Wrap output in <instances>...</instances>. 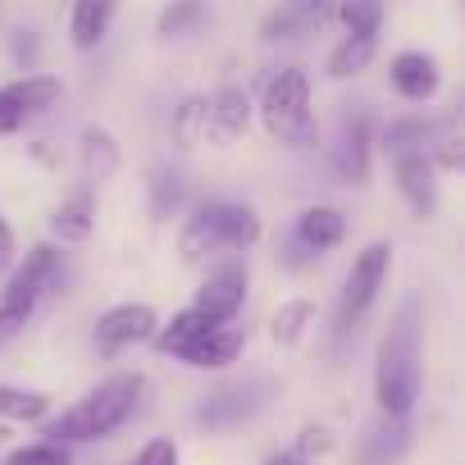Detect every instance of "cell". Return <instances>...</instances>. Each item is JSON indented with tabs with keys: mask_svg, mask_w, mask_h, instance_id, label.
Wrapping results in <instances>:
<instances>
[{
	"mask_svg": "<svg viewBox=\"0 0 465 465\" xmlns=\"http://www.w3.org/2000/svg\"><path fill=\"white\" fill-rule=\"evenodd\" d=\"M265 465H306V456H302V451H279V456H270Z\"/></svg>",
	"mask_w": 465,
	"mask_h": 465,
	"instance_id": "cell-32",
	"label": "cell"
},
{
	"mask_svg": "<svg viewBox=\"0 0 465 465\" xmlns=\"http://www.w3.org/2000/svg\"><path fill=\"white\" fill-rule=\"evenodd\" d=\"M201 19H205V0H173L160 15V37H187L201 28Z\"/></svg>",
	"mask_w": 465,
	"mask_h": 465,
	"instance_id": "cell-25",
	"label": "cell"
},
{
	"mask_svg": "<svg viewBox=\"0 0 465 465\" xmlns=\"http://www.w3.org/2000/svg\"><path fill=\"white\" fill-rule=\"evenodd\" d=\"M46 415H51V397H46V392H28V388L0 383V420H28V424H42Z\"/></svg>",
	"mask_w": 465,
	"mask_h": 465,
	"instance_id": "cell-23",
	"label": "cell"
},
{
	"mask_svg": "<svg viewBox=\"0 0 465 465\" xmlns=\"http://www.w3.org/2000/svg\"><path fill=\"white\" fill-rule=\"evenodd\" d=\"M242 347H247V333H242V329L210 324V329H201L196 338H187V342L173 351V361H183V365H192V370H228L232 361L242 356Z\"/></svg>",
	"mask_w": 465,
	"mask_h": 465,
	"instance_id": "cell-10",
	"label": "cell"
},
{
	"mask_svg": "<svg viewBox=\"0 0 465 465\" xmlns=\"http://www.w3.org/2000/svg\"><path fill=\"white\" fill-rule=\"evenodd\" d=\"M160 329V315H155V306H146V302H124V306H110L101 320H96V351L101 356H119V351H128V347H142V342H151V333Z\"/></svg>",
	"mask_w": 465,
	"mask_h": 465,
	"instance_id": "cell-7",
	"label": "cell"
},
{
	"mask_svg": "<svg viewBox=\"0 0 465 465\" xmlns=\"http://www.w3.org/2000/svg\"><path fill=\"white\" fill-rule=\"evenodd\" d=\"M142 388H146L142 374H110V379L96 383L87 397H78L69 411H60L55 420H42V424H46V438H51V442H64V447H69V442L110 438V433L124 429L128 415L137 411Z\"/></svg>",
	"mask_w": 465,
	"mask_h": 465,
	"instance_id": "cell-2",
	"label": "cell"
},
{
	"mask_svg": "<svg viewBox=\"0 0 465 465\" xmlns=\"http://www.w3.org/2000/svg\"><path fill=\"white\" fill-rule=\"evenodd\" d=\"M169 137L178 151H196L205 142V96H183L173 105V119H169Z\"/></svg>",
	"mask_w": 465,
	"mask_h": 465,
	"instance_id": "cell-21",
	"label": "cell"
},
{
	"mask_svg": "<svg viewBox=\"0 0 465 465\" xmlns=\"http://www.w3.org/2000/svg\"><path fill=\"white\" fill-rule=\"evenodd\" d=\"M252 415H256V397H252L247 383H223V388L205 392L201 406H196L201 429H232V424H242Z\"/></svg>",
	"mask_w": 465,
	"mask_h": 465,
	"instance_id": "cell-15",
	"label": "cell"
},
{
	"mask_svg": "<svg viewBox=\"0 0 465 465\" xmlns=\"http://www.w3.org/2000/svg\"><path fill=\"white\" fill-rule=\"evenodd\" d=\"M5 442H10V424H5V420H0V447H5Z\"/></svg>",
	"mask_w": 465,
	"mask_h": 465,
	"instance_id": "cell-34",
	"label": "cell"
},
{
	"mask_svg": "<svg viewBox=\"0 0 465 465\" xmlns=\"http://www.w3.org/2000/svg\"><path fill=\"white\" fill-rule=\"evenodd\" d=\"M64 101V83L55 74H24L15 83L0 87V137H10L19 133L28 119L55 110Z\"/></svg>",
	"mask_w": 465,
	"mask_h": 465,
	"instance_id": "cell-5",
	"label": "cell"
},
{
	"mask_svg": "<svg viewBox=\"0 0 465 465\" xmlns=\"http://www.w3.org/2000/svg\"><path fill=\"white\" fill-rule=\"evenodd\" d=\"M329 447H333V433L311 424V429H302V442H297L292 451H302V456H315V451H329Z\"/></svg>",
	"mask_w": 465,
	"mask_h": 465,
	"instance_id": "cell-31",
	"label": "cell"
},
{
	"mask_svg": "<svg viewBox=\"0 0 465 465\" xmlns=\"http://www.w3.org/2000/svg\"><path fill=\"white\" fill-rule=\"evenodd\" d=\"M78 160H83V178H87V187H101V183H110V178L119 173V164H124V146H119V137H114L110 128L87 124L83 137H78Z\"/></svg>",
	"mask_w": 465,
	"mask_h": 465,
	"instance_id": "cell-14",
	"label": "cell"
},
{
	"mask_svg": "<svg viewBox=\"0 0 465 465\" xmlns=\"http://www.w3.org/2000/svg\"><path fill=\"white\" fill-rule=\"evenodd\" d=\"M5 465H74V456H69V447L64 442H28V447H15L10 456H5Z\"/></svg>",
	"mask_w": 465,
	"mask_h": 465,
	"instance_id": "cell-26",
	"label": "cell"
},
{
	"mask_svg": "<svg viewBox=\"0 0 465 465\" xmlns=\"http://www.w3.org/2000/svg\"><path fill=\"white\" fill-rule=\"evenodd\" d=\"M252 96L242 87H219L214 96H205V142L214 146H232L242 142L252 128Z\"/></svg>",
	"mask_w": 465,
	"mask_h": 465,
	"instance_id": "cell-9",
	"label": "cell"
},
{
	"mask_svg": "<svg viewBox=\"0 0 465 465\" xmlns=\"http://www.w3.org/2000/svg\"><path fill=\"white\" fill-rule=\"evenodd\" d=\"M247 265L242 261H228L219 270H210V279L196 288V302L192 311H201L210 324H232L238 320V311L247 306Z\"/></svg>",
	"mask_w": 465,
	"mask_h": 465,
	"instance_id": "cell-8",
	"label": "cell"
},
{
	"mask_svg": "<svg viewBox=\"0 0 465 465\" xmlns=\"http://www.w3.org/2000/svg\"><path fill=\"white\" fill-rule=\"evenodd\" d=\"M392 173H397V187H401V196L415 214L438 210V169H433L429 151H420V146L392 151Z\"/></svg>",
	"mask_w": 465,
	"mask_h": 465,
	"instance_id": "cell-11",
	"label": "cell"
},
{
	"mask_svg": "<svg viewBox=\"0 0 465 465\" xmlns=\"http://www.w3.org/2000/svg\"><path fill=\"white\" fill-rule=\"evenodd\" d=\"M133 465H178V442L173 438H146Z\"/></svg>",
	"mask_w": 465,
	"mask_h": 465,
	"instance_id": "cell-29",
	"label": "cell"
},
{
	"mask_svg": "<svg viewBox=\"0 0 465 465\" xmlns=\"http://www.w3.org/2000/svg\"><path fill=\"white\" fill-rule=\"evenodd\" d=\"M55 283H60V252H55L51 242H42V247H33L24 261H15L10 283H5V292H0V297H28V302H42Z\"/></svg>",
	"mask_w": 465,
	"mask_h": 465,
	"instance_id": "cell-12",
	"label": "cell"
},
{
	"mask_svg": "<svg viewBox=\"0 0 465 465\" xmlns=\"http://www.w3.org/2000/svg\"><path fill=\"white\" fill-rule=\"evenodd\" d=\"M33 311H37V302H28V297H0V347L15 342L28 329Z\"/></svg>",
	"mask_w": 465,
	"mask_h": 465,
	"instance_id": "cell-27",
	"label": "cell"
},
{
	"mask_svg": "<svg viewBox=\"0 0 465 465\" xmlns=\"http://www.w3.org/2000/svg\"><path fill=\"white\" fill-rule=\"evenodd\" d=\"M151 192H155V214L169 219V214L178 210V201H183V178H178V173H155Z\"/></svg>",
	"mask_w": 465,
	"mask_h": 465,
	"instance_id": "cell-28",
	"label": "cell"
},
{
	"mask_svg": "<svg viewBox=\"0 0 465 465\" xmlns=\"http://www.w3.org/2000/svg\"><path fill=\"white\" fill-rule=\"evenodd\" d=\"M311 324H315V306H311L306 297H297V302H283V306L274 311V320H270V338H274L279 347H297V342L306 338Z\"/></svg>",
	"mask_w": 465,
	"mask_h": 465,
	"instance_id": "cell-22",
	"label": "cell"
},
{
	"mask_svg": "<svg viewBox=\"0 0 465 465\" xmlns=\"http://www.w3.org/2000/svg\"><path fill=\"white\" fill-rule=\"evenodd\" d=\"M388 83L401 101H433L438 87H442V74H438V60L424 55V51H401L392 55L388 64Z\"/></svg>",
	"mask_w": 465,
	"mask_h": 465,
	"instance_id": "cell-13",
	"label": "cell"
},
{
	"mask_svg": "<svg viewBox=\"0 0 465 465\" xmlns=\"http://www.w3.org/2000/svg\"><path fill=\"white\" fill-rule=\"evenodd\" d=\"M342 24H347L351 37H379L383 0H342Z\"/></svg>",
	"mask_w": 465,
	"mask_h": 465,
	"instance_id": "cell-24",
	"label": "cell"
},
{
	"mask_svg": "<svg viewBox=\"0 0 465 465\" xmlns=\"http://www.w3.org/2000/svg\"><path fill=\"white\" fill-rule=\"evenodd\" d=\"M374 51H379V37H351V33H347V37L333 46V55H329L324 74H329L333 83H347V78H356V74H365V69H370Z\"/></svg>",
	"mask_w": 465,
	"mask_h": 465,
	"instance_id": "cell-20",
	"label": "cell"
},
{
	"mask_svg": "<svg viewBox=\"0 0 465 465\" xmlns=\"http://www.w3.org/2000/svg\"><path fill=\"white\" fill-rule=\"evenodd\" d=\"M256 242H261V214L238 201L196 205L178 228V256L187 265H201V261H214L228 252H252Z\"/></svg>",
	"mask_w": 465,
	"mask_h": 465,
	"instance_id": "cell-3",
	"label": "cell"
},
{
	"mask_svg": "<svg viewBox=\"0 0 465 465\" xmlns=\"http://www.w3.org/2000/svg\"><path fill=\"white\" fill-rule=\"evenodd\" d=\"M388 265H392V242H370V247L351 261V270H347V279H342V302H338V320H342V324H356V320L379 302L383 279H388Z\"/></svg>",
	"mask_w": 465,
	"mask_h": 465,
	"instance_id": "cell-6",
	"label": "cell"
},
{
	"mask_svg": "<svg viewBox=\"0 0 465 465\" xmlns=\"http://www.w3.org/2000/svg\"><path fill=\"white\" fill-rule=\"evenodd\" d=\"M347 238V219L338 205H306L297 214V242L306 252H333Z\"/></svg>",
	"mask_w": 465,
	"mask_h": 465,
	"instance_id": "cell-18",
	"label": "cell"
},
{
	"mask_svg": "<svg viewBox=\"0 0 465 465\" xmlns=\"http://www.w3.org/2000/svg\"><path fill=\"white\" fill-rule=\"evenodd\" d=\"M114 10H119V0H74V10H69V42H74V51H96L110 37Z\"/></svg>",
	"mask_w": 465,
	"mask_h": 465,
	"instance_id": "cell-16",
	"label": "cell"
},
{
	"mask_svg": "<svg viewBox=\"0 0 465 465\" xmlns=\"http://www.w3.org/2000/svg\"><path fill=\"white\" fill-rule=\"evenodd\" d=\"M374 397L388 420H406L420 401V302L406 297L374 351Z\"/></svg>",
	"mask_w": 465,
	"mask_h": 465,
	"instance_id": "cell-1",
	"label": "cell"
},
{
	"mask_svg": "<svg viewBox=\"0 0 465 465\" xmlns=\"http://www.w3.org/2000/svg\"><path fill=\"white\" fill-rule=\"evenodd\" d=\"M338 173H342L347 183H365V178H370V124H365V119H351V124L342 128Z\"/></svg>",
	"mask_w": 465,
	"mask_h": 465,
	"instance_id": "cell-19",
	"label": "cell"
},
{
	"mask_svg": "<svg viewBox=\"0 0 465 465\" xmlns=\"http://www.w3.org/2000/svg\"><path fill=\"white\" fill-rule=\"evenodd\" d=\"M288 5H292V10H302V15H311V10L320 5V0H288Z\"/></svg>",
	"mask_w": 465,
	"mask_h": 465,
	"instance_id": "cell-33",
	"label": "cell"
},
{
	"mask_svg": "<svg viewBox=\"0 0 465 465\" xmlns=\"http://www.w3.org/2000/svg\"><path fill=\"white\" fill-rule=\"evenodd\" d=\"M19 261V247H15V228L5 223V214H0V279H5Z\"/></svg>",
	"mask_w": 465,
	"mask_h": 465,
	"instance_id": "cell-30",
	"label": "cell"
},
{
	"mask_svg": "<svg viewBox=\"0 0 465 465\" xmlns=\"http://www.w3.org/2000/svg\"><path fill=\"white\" fill-rule=\"evenodd\" d=\"M92 228H96V192H92V187L64 196V201L55 205V214H51V232H55L64 247L87 242V238H92Z\"/></svg>",
	"mask_w": 465,
	"mask_h": 465,
	"instance_id": "cell-17",
	"label": "cell"
},
{
	"mask_svg": "<svg viewBox=\"0 0 465 465\" xmlns=\"http://www.w3.org/2000/svg\"><path fill=\"white\" fill-rule=\"evenodd\" d=\"M261 124L265 133L288 146V151H315L320 142V124H315V110H311V78L306 69H279L265 92H261Z\"/></svg>",
	"mask_w": 465,
	"mask_h": 465,
	"instance_id": "cell-4",
	"label": "cell"
}]
</instances>
